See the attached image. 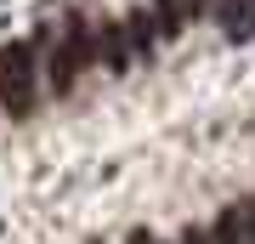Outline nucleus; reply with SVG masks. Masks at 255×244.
Wrapping results in <instances>:
<instances>
[{
  "label": "nucleus",
  "instance_id": "f03ea898",
  "mask_svg": "<svg viewBox=\"0 0 255 244\" xmlns=\"http://www.w3.org/2000/svg\"><path fill=\"white\" fill-rule=\"evenodd\" d=\"M97 57H108L114 74L130 68V45H125V28H119V23H102V28H97Z\"/></svg>",
  "mask_w": 255,
  "mask_h": 244
},
{
  "label": "nucleus",
  "instance_id": "9d476101",
  "mask_svg": "<svg viewBox=\"0 0 255 244\" xmlns=\"http://www.w3.org/2000/svg\"><path fill=\"white\" fill-rule=\"evenodd\" d=\"M130 244H159V239H147V233H136V239H130Z\"/></svg>",
  "mask_w": 255,
  "mask_h": 244
},
{
  "label": "nucleus",
  "instance_id": "423d86ee",
  "mask_svg": "<svg viewBox=\"0 0 255 244\" xmlns=\"http://www.w3.org/2000/svg\"><path fill=\"white\" fill-rule=\"evenodd\" d=\"M159 6V34H176L182 28V11H176V0H153Z\"/></svg>",
  "mask_w": 255,
  "mask_h": 244
},
{
  "label": "nucleus",
  "instance_id": "39448f33",
  "mask_svg": "<svg viewBox=\"0 0 255 244\" xmlns=\"http://www.w3.org/2000/svg\"><path fill=\"white\" fill-rule=\"evenodd\" d=\"M204 239H210V244H244V210H238V205H227Z\"/></svg>",
  "mask_w": 255,
  "mask_h": 244
},
{
  "label": "nucleus",
  "instance_id": "f257e3e1",
  "mask_svg": "<svg viewBox=\"0 0 255 244\" xmlns=\"http://www.w3.org/2000/svg\"><path fill=\"white\" fill-rule=\"evenodd\" d=\"M40 102V68H34V51L28 45H6L0 51V108L11 119H28Z\"/></svg>",
  "mask_w": 255,
  "mask_h": 244
},
{
  "label": "nucleus",
  "instance_id": "0eeeda50",
  "mask_svg": "<svg viewBox=\"0 0 255 244\" xmlns=\"http://www.w3.org/2000/svg\"><path fill=\"white\" fill-rule=\"evenodd\" d=\"M204 6H210V0H176V11H182V23H193V17H199Z\"/></svg>",
  "mask_w": 255,
  "mask_h": 244
},
{
  "label": "nucleus",
  "instance_id": "20e7f679",
  "mask_svg": "<svg viewBox=\"0 0 255 244\" xmlns=\"http://www.w3.org/2000/svg\"><path fill=\"white\" fill-rule=\"evenodd\" d=\"M216 11H221V28H227L233 40H250L255 34V17H250L244 0H216Z\"/></svg>",
  "mask_w": 255,
  "mask_h": 244
},
{
  "label": "nucleus",
  "instance_id": "9b49d317",
  "mask_svg": "<svg viewBox=\"0 0 255 244\" xmlns=\"http://www.w3.org/2000/svg\"><path fill=\"white\" fill-rule=\"evenodd\" d=\"M244 6H255V0H244Z\"/></svg>",
  "mask_w": 255,
  "mask_h": 244
},
{
  "label": "nucleus",
  "instance_id": "7ed1b4c3",
  "mask_svg": "<svg viewBox=\"0 0 255 244\" xmlns=\"http://www.w3.org/2000/svg\"><path fill=\"white\" fill-rule=\"evenodd\" d=\"M119 28H125V45H130L136 57H153V40H159V28H153V17H147V11H130V17L119 23Z\"/></svg>",
  "mask_w": 255,
  "mask_h": 244
},
{
  "label": "nucleus",
  "instance_id": "6e6552de",
  "mask_svg": "<svg viewBox=\"0 0 255 244\" xmlns=\"http://www.w3.org/2000/svg\"><path fill=\"white\" fill-rule=\"evenodd\" d=\"M238 210H244V244H255V199L238 205Z\"/></svg>",
  "mask_w": 255,
  "mask_h": 244
},
{
  "label": "nucleus",
  "instance_id": "1a4fd4ad",
  "mask_svg": "<svg viewBox=\"0 0 255 244\" xmlns=\"http://www.w3.org/2000/svg\"><path fill=\"white\" fill-rule=\"evenodd\" d=\"M182 244H210V239L199 233V227H187V233H182Z\"/></svg>",
  "mask_w": 255,
  "mask_h": 244
}]
</instances>
